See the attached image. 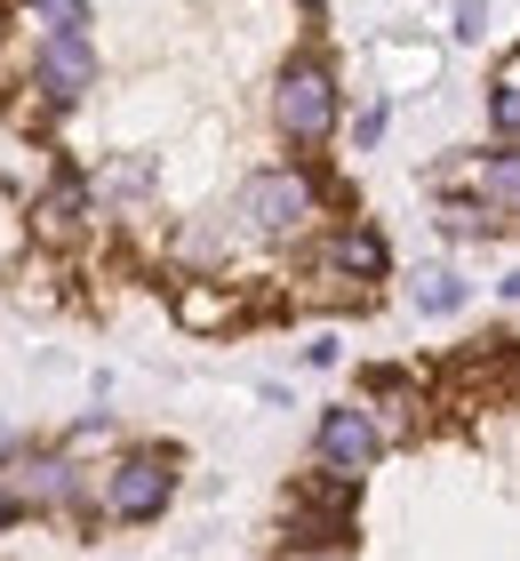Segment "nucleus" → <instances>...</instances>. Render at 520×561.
<instances>
[{"label":"nucleus","mask_w":520,"mask_h":561,"mask_svg":"<svg viewBox=\"0 0 520 561\" xmlns=\"http://www.w3.org/2000/svg\"><path fill=\"white\" fill-rule=\"evenodd\" d=\"M473 185H481V201H520V145L488 152V161L473 169Z\"/></svg>","instance_id":"6"},{"label":"nucleus","mask_w":520,"mask_h":561,"mask_svg":"<svg viewBox=\"0 0 520 561\" xmlns=\"http://www.w3.org/2000/svg\"><path fill=\"white\" fill-rule=\"evenodd\" d=\"M321 505H353V473H328V490H321ZM336 538H345V514L312 522V538H304V546H336Z\"/></svg>","instance_id":"8"},{"label":"nucleus","mask_w":520,"mask_h":561,"mask_svg":"<svg viewBox=\"0 0 520 561\" xmlns=\"http://www.w3.org/2000/svg\"><path fill=\"white\" fill-rule=\"evenodd\" d=\"M41 89L57 96V105H72V96L96 89V57H89L81 33H48V48H41Z\"/></svg>","instance_id":"4"},{"label":"nucleus","mask_w":520,"mask_h":561,"mask_svg":"<svg viewBox=\"0 0 520 561\" xmlns=\"http://www.w3.org/2000/svg\"><path fill=\"white\" fill-rule=\"evenodd\" d=\"M176 321H185V329H217V321H224V305L208 297V289H185V297H176Z\"/></svg>","instance_id":"10"},{"label":"nucleus","mask_w":520,"mask_h":561,"mask_svg":"<svg viewBox=\"0 0 520 561\" xmlns=\"http://www.w3.org/2000/svg\"><path fill=\"white\" fill-rule=\"evenodd\" d=\"M505 289H512V297H520V273H512V280H505Z\"/></svg>","instance_id":"16"},{"label":"nucleus","mask_w":520,"mask_h":561,"mask_svg":"<svg viewBox=\"0 0 520 561\" xmlns=\"http://www.w3.org/2000/svg\"><path fill=\"white\" fill-rule=\"evenodd\" d=\"M304 9H321V0H304Z\"/></svg>","instance_id":"17"},{"label":"nucleus","mask_w":520,"mask_h":561,"mask_svg":"<svg viewBox=\"0 0 520 561\" xmlns=\"http://www.w3.org/2000/svg\"><path fill=\"white\" fill-rule=\"evenodd\" d=\"M497 81H512V89H520V48H512V57H505V72H497Z\"/></svg>","instance_id":"15"},{"label":"nucleus","mask_w":520,"mask_h":561,"mask_svg":"<svg viewBox=\"0 0 520 561\" xmlns=\"http://www.w3.org/2000/svg\"><path fill=\"white\" fill-rule=\"evenodd\" d=\"M72 225H81V185H57L41 201V233L48 241H72Z\"/></svg>","instance_id":"7"},{"label":"nucleus","mask_w":520,"mask_h":561,"mask_svg":"<svg viewBox=\"0 0 520 561\" xmlns=\"http://www.w3.org/2000/svg\"><path fill=\"white\" fill-rule=\"evenodd\" d=\"M241 209L256 217V233H297V225L312 217V176H297V169H273V176H256L249 185V201Z\"/></svg>","instance_id":"2"},{"label":"nucleus","mask_w":520,"mask_h":561,"mask_svg":"<svg viewBox=\"0 0 520 561\" xmlns=\"http://www.w3.org/2000/svg\"><path fill=\"white\" fill-rule=\"evenodd\" d=\"M33 16H48V33H81V24H89V0H33Z\"/></svg>","instance_id":"11"},{"label":"nucleus","mask_w":520,"mask_h":561,"mask_svg":"<svg viewBox=\"0 0 520 561\" xmlns=\"http://www.w3.org/2000/svg\"><path fill=\"white\" fill-rule=\"evenodd\" d=\"M481 24H488V0H457V33H464V41H473V33H481Z\"/></svg>","instance_id":"13"},{"label":"nucleus","mask_w":520,"mask_h":561,"mask_svg":"<svg viewBox=\"0 0 520 561\" xmlns=\"http://www.w3.org/2000/svg\"><path fill=\"white\" fill-rule=\"evenodd\" d=\"M488 121H497L505 137H520V89H512V81H497V96H488Z\"/></svg>","instance_id":"12"},{"label":"nucleus","mask_w":520,"mask_h":561,"mask_svg":"<svg viewBox=\"0 0 520 561\" xmlns=\"http://www.w3.org/2000/svg\"><path fill=\"white\" fill-rule=\"evenodd\" d=\"M377 425H369V410H328L321 417V457L336 473H360V466H377Z\"/></svg>","instance_id":"5"},{"label":"nucleus","mask_w":520,"mask_h":561,"mask_svg":"<svg viewBox=\"0 0 520 561\" xmlns=\"http://www.w3.org/2000/svg\"><path fill=\"white\" fill-rule=\"evenodd\" d=\"M169 490L176 481H169L161 457H128V466L113 473V490H104V505H113V522H152L169 505Z\"/></svg>","instance_id":"3"},{"label":"nucleus","mask_w":520,"mask_h":561,"mask_svg":"<svg viewBox=\"0 0 520 561\" xmlns=\"http://www.w3.org/2000/svg\"><path fill=\"white\" fill-rule=\"evenodd\" d=\"M328 257H336V265H353V273H384V241H377V233H345V241L328 249Z\"/></svg>","instance_id":"9"},{"label":"nucleus","mask_w":520,"mask_h":561,"mask_svg":"<svg viewBox=\"0 0 520 561\" xmlns=\"http://www.w3.org/2000/svg\"><path fill=\"white\" fill-rule=\"evenodd\" d=\"M425 305H432V313H449V305H457V280L432 273V280H425Z\"/></svg>","instance_id":"14"},{"label":"nucleus","mask_w":520,"mask_h":561,"mask_svg":"<svg viewBox=\"0 0 520 561\" xmlns=\"http://www.w3.org/2000/svg\"><path fill=\"white\" fill-rule=\"evenodd\" d=\"M280 129H289L297 145H321L336 129V81H328V65L321 57H297L289 72H280Z\"/></svg>","instance_id":"1"},{"label":"nucleus","mask_w":520,"mask_h":561,"mask_svg":"<svg viewBox=\"0 0 520 561\" xmlns=\"http://www.w3.org/2000/svg\"><path fill=\"white\" fill-rule=\"evenodd\" d=\"M304 561H321V553H304Z\"/></svg>","instance_id":"18"}]
</instances>
